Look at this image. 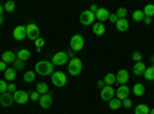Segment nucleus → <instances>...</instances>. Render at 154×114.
I'll use <instances>...</instances> for the list:
<instances>
[{
	"label": "nucleus",
	"instance_id": "40",
	"mask_svg": "<svg viewBox=\"0 0 154 114\" xmlns=\"http://www.w3.org/2000/svg\"><path fill=\"white\" fill-rule=\"evenodd\" d=\"M122 105H123L125 108H131V106H133L131 99H125V100H122Z\"/></svg>",
	"mask_w": 154,
	"mask_h": 114
},
{
	"label": "nucleus",
	"instance_id": "15",
	"mask_svg": "<svg viewBox=\"0 0 154 114\" xmlns=\"http://www.w3.org/2000/svg\"><path fill=\"white\" fill-rule=\"evenodd\" d=\"M109 14H111V12H109L106 8H99V9H97V12H96L94 16H96V19H97L100 23H103L105 20H108V19H109Z\"/></svg>",
	"mask_w": 154,
	"mask_h": 114
},
{
	"label": "nucleus",
	"instance_id": "41",
	"mask_svg": "<svg viewBox=\"0 0 154 114\" xmlns=\"http://www.w3.org/2000/svg\"><path fill=\"white\" fill-rule=\"evenodd\" d=\"M6 69H8V68H6V63L0 60V72H5Z\"/></svg>",
	"mask_w": 154,
	"mask_h": 114
},
{
	"label": "nucleus",
	"instance_id": "29",
	"mask_svg": "<svg viewBox=\"0 0 154 114\" xmlns=\"http://www.w3.org/2000/svg\"><path fill=\"white\" fill-rule=\"evenodd\" d=\"M143 14H145V17H151L152 19V16H154V5L152 3H148L143 8Z\"/></svg>",
	"mask_w": 154,
	"mask_h": 114
},
{
	"label": "nucleus",
	"instance_id": "34",
	"mask_svg": "<svg viewBox=\"0 0 154 114\" xmlns=\"http://www.w3.org/2000/svg\"><path fill=\"white\" fill-rule=\"evenodd\" d=\"M126 8H119L117 9V12H116V14H117V17L119 19H126Z\"/></svg>",
	"mask_w": 154,
	"mask_h": 114
},
{
	"label": "nucleus",
	"instance_id": "42",
	"mask_svg": "<svg viewBox=\"0 0 154 114\" xmlns=\"http://www.w3.org/2000/svg\"><path fill=\"white\" fill-rule=\"evenodd\" d=\"M97 9H99V6L94 3V5H91V6H89V11H91V12H94V14H96V12H97Z\"/></svg>",
	"mask_w": 154,
	"mask_h": 114
},
{
	"label": "nucleus",
	"instance_id": "31",
	"mask_svg": "<svg viewBox=\"0 0 154 114\" xmlns=\"http://www.w3.org/2000/svg\"><path fill=\"white\" fill-rule=\"evenodd\" d=\"M12 65H14V69H17V71L25 69V62H22L20 59H16V62L12 63Z\"/></svg>",
	"mask_w": 154,
	"mask_h": 114
},
{
	"label": "nucleus",
	"instance_id": "9",
	"mask_svg": "<svg viewBox=\"0 0 154 114\" xmlns=\"http://www.w3.org/2000/svg\"><path fill=\"white\" fill-rule=\"evenodd\" d=\"M114 94H116V91H114V88L112 86H103L102 88V93H100V97H102V100H106V102H109L111 99H114Z\"/></svg>",
	"mask_w": 154,
	"mask_h": 114
},
{
	"label": "nucleus",
	"instance_id": "17",
	"mask_svg": "<svg viewBox=\"0 0 154 114\" xmlns=\"http://www.w3.org/2000/svg\"><path fill=\"white\" fill-rule=\"evenodd\" d=\"M0 59H2V62H5V63H14L16 59H17V56L12 53V51H5Z\"/></svg>",
	"mask_w": 154,
	"mask_h": 114
},
{
	"label": "nucleus",
	"instance_id": "21",
	"mask_svg": "<svg viewBox=\"0 0 154 114\" xmlns=\"http://www.w3.org/2000/svg\"><path fill=\"white\" fill-rule=\"evenodd\" d=\"M149 111H151L149 106L145 105V103H140L134 108V114H149Z\"/></svg>",
	"mask_w": 154,
	"mask_h": 114
},
{
	"label": "nucleus",
	"instance_id": "2",
	"mask_svg": "<svg viewBox=\"0 0 154 114\" xmlns=\"http://www.w3.org/2000/svg\"><path fill=\"white\" fill-rule=\"evenodd\" d=\"M69 46H71V51H74V53L82 51L83 46H85L83 37H82L80 34H74V35L71 37V40H69Z\"/></svg>",
	"mask_w": 154,
	"mask_h": 114
},
{
	"label": "nucleus",
	"instance_id": "19",
	"mask_svg": "<svg viewBox=\"0 0 154 114\" xmlns=\"http://www.w3.org/2000/svg\"><path fill=\"white\" fill-rule=\"evenodd\" d=\"M116 28H117V31H120V32H125V31H128V28H130V23H128L126 19H119V22L116 23Z\"/></svg>",
	"mask_w": 154,
	"mask_h": 114
},
{
	"label": "nucleus",
	"instance_id": "26",
	"mask_svg": "<svg viewBox=\"0 0 154 114\" xmlns=\"http://www.w3.org/2000/svg\"><path fill=\"white\" fill-rule=\"evenodd\" d=\"M35 71H26L23 74V80L26 82V83H31V82H34V79H35Z\"/></svg>",
	"mask_w": 154,
	"mask_h": 114
},
{
	"label": "nucleus",
	"instance_id": "23",
	"mask_svg": "<svg viewBox=\"0 0 154 114\" xmlns=\"http://www.w3.org/2000/svg\"><path fill=\"white\" fill-rule=\"evenodd\" d=\"M35 91L40 94V96H43V94H48V93H49V88H48V85H46L45 82H40V83H37Z\"/></svg>",
	"mask_w": 154,
	"mask_h": 114
},
{
	"label": "nucleus",
	"instance_id": "45",
	"mask_svg": "<svg viewBox=\"0 0 154 114\" xmlns=\"http://www.w3.org/2000/svg\"><path fill=\"white\" fill-rule=\"evenodd\" d=\"M66 56H68V59H69V57H72V56H74V51H68V53H66ZM72 59H74V57H72Z\"/></svg>",
	"mask_w": 154,
	"mask_h": 114
},
{
	"label": "nucleus",
	"instance_id": "38",
	"mask_svg": "<svg viewBox=\"0 0 154 114\" xmlns=\"http://www.w3.org/2000/svg\"><path fill=\"white\" fill-rule=\"evenodd\" d=\"M17 90H16V83H12V82H9L8 83V93H11V94H14Z\"/></svg>",
	"mask_w": 154,
	"mask_h": 114
},
{
	"label": "nucleus",
	"instance_id": "13",
	"mask_svg": "<svg viewBox=\"0 0 154 114\" xmlns=\"http://www.w3.org/2000/svg\"><path fill=\"white\" fill-rule=\"evenodd\" d=\"M12 35H14L16 40H23L25 37H26V26H25V25H19V26H16Z\"/></svg>",
	"mask_w": 154,
	"mask_h": 114
},
{
	"label": "nucleus",
	"instance_id": "33",
	"mask_svg": "<svg viewBox=\"0 0 154 114\" xmlns=\"http://www.w3.org/2000/svg\"><path fill=\"white\" fill-rule=\"evenodd\" d=\"M3 93H8V83H6V80L3 79H0V94H3Z\"/></svg>",
	"mask_w": 154,
	"mask_h": 114
},
{
	"label": "nucleus",
	"instance_id": "4",
	"mask_svg": "<svg viewBox=\"0 0 154 114\" xmlns=\"http://www.w3.org/2000/svg\"><path fill=\"white\" fill-rule=\"evenodd\" d=\"M51 80H53V85H54V86H59V88L65 86L66 82H68L66 74H65V72H62V71H56V72H53V75H51Z\"/></svg>",
	"mask_w": 154,
	"mask_h": 114
},
{
	"label": "nucleus",
	"instance_id": "27",
	"mask_svg": "<svg viewBox=\"0 0 154 114\" xmlns=\"http://www.w3.org/2000/svg\"><path fill=\"white\" fill-rule=\"evenodd\" d=\"M143 77H145V79H146L148 82L154 80V65L145 69V72H143Z\"/></svg>",
	"mask_w": 154,
	"mask_h": 114
},
{
	"label": "nucleus",
	"instance_id": "25",
	"mask_svg": "<svg viewBox=\"0 0 154 114\" xmlns=\"http://www.w3.org/2000/svg\"><path fill=\"white\" fill-rule=\"evenodd\" d=\"M103 82H105V85H108V86H112V85L116 83V74H112V72H108V74H105Z\"/></svg>",
	"mask_w": 154,
	"mask_h": 114
},
{
	"label": "nucleus",
	"instance_id": "44",
	"mask_svg": "<svg viewBox=\"0 0 154 114\" xmlns=\"http://www.w3.org/2000/svg\"><path fill=\"white\" fill-rule=\"evenodd\" d=\"M97 86L103 88V86H106V85H105V82H103V80H97Z\"/></svg>",
	"mask_w": 154,
	"mask_h": 114
},
{
	"label": "nucleus",
	"instance_id": "30",
	"mask_svg": "<svg viewBox=\"0 0 154 114\" xmlns=\"http://www.w3.org/2000/svg\"><path fill=\"white\" fill-rule=\"evenodd\" d=\"M108 105H109L111 109H119V108L122 106V100H119L117 97H116V99H111L109 102H108Z\"/></svg>",
	"mask_w": 154,
	"mask_h": 114
},
{
	"label": "nucleus",
	"instance_id": "3",
	"mask_svg": "<svg viewBox=\"0 0 154 114\" xmlns=\"http://www.w3.org/2000/svg\"><path fill=\"white\" fill-rule=\"evenodd\" d=\"M82 68H83V65H82V60L80 59L74 57V59H71L68 62V72L71 75H79L82 72Z\"/></svg>",
	"mask_w": 154,
	"mask_h": 114
},
{
	"label": "nucleus",
	"instance_id": "24",
	"mask_svg": "<svg viewBox=\"0 0 154 114\" xmlns=\"http://www.w3.org/2000/svg\"><path fill=\"white\" fill-rule=\"evenodd\" d=\"M16 56H17V59H20L22 62H26V60L31 57V53L28 51V49H19Z\"/></svg>",
	"mask_w": 154,
	"mask_h": 114
},
{
	"label": "nucleus",
	"instance_id": "6",
	"mask_svg": "<svg viewBox=\"0 0 154 114\" xmlns=\"http://www.w3.org/2000/svg\"><path fill=\"white\" fill-rule=\"evenodd\" d=\"M79 20H80V23H82V25L88 26V25H94L96 16H94V12H91V11L88 9V11L80 12V17H79Z\"/></svg>",
	"mask_w": 154,
	"mask_h": 114
},
{
	"label": "nucleus",
	"instance_id": "43",
	"mask_svg": "<svg viewBox=\"0 0 154 114\" xmlns=\"http://www.w3.org/2000/svg\"><path fill=\"white\" fill-rule=\"evenodd\" d=\"M151 22H152L151 17H145V19H143V23H145V25H151Z\"/></svg>",
	"mask_w": 154,
	"mask_h": 114
},
{
	"label": "nucleus",
	"instance_id": "12",
	"mask_svg": "<svg viewBox=\"0 0 154 114\" xmlns=\"http://www.w3.org/2000/svg\"><path fill=\"white\" fill-rule=\"evenodd\" d=\"M38 103H40V106H42L43 109L51 108V106H53V96H51L49 93L40 96V99H38Z\"/></svg>",
	"mask_w": 154,
	"mask_h": 114
},
{
	"label": "nucleus",
	"instance_id": "5",
	"mask_svg": "<svg viewBox=\"0 0 154 114\" xmlns=\"http://www.w3.org/2000/svg\"><path fill=\"white\" fill-rule=\"evenodd\" d=\"M26 37L29 40H32V42H35L38 37H40V29H38L37 25H34V23H28L26 25Z\"/></svg>",
	"mask_w": 154,
	"mask_h": 114
},
{
	"label": "nucleus",
	"instance_id": "36",
	"mask_svg": "<svg viewBox=\"0 0 154 114\" xmlns=\"http://www.w3.org/2000/svg\"><path fill=\"white\" fill-rule=\"evenodd\" d=\"M131 57H133V60H134L136 63H137V62H142V53H139V51H134Z\"/></svg>",
	"mask_w": 154,
	"mask_h": 114
},
{
	"label": "nucleus",
	"instance_id": "20",
	"mask_svg": "<svg viewBox=\"0 0 154 114\" xmlns=\"http://www.w3.org/2000/svg\"><path fill=\"white\" fill-rule=\"evenodd\" d=\"M133 93H134V96H137V97L143 96V94H145V85H143V83H136V85L133 86Z\"/></svg>",
	"mask_w": 154,
	"mask_h": 114
},
{
	"label": "nucleus",
	"instance_id": "1",
	"mask_svg": "<svg viewBox=\"0 0 154 114\" xmlns=\"http://www.w3.org/2000/svg\"><path fill=\"white\" fill-rule=\"evenodd\" d=\"M34 71H35V74H40V75H53L54 65L48 60H40V62L35 63Z\"/></svg>",
	"mask_w": 154,
	"mask_h": 114
},
{
	"label": "nucleus",
	"instance_id": "47",
	"mask_svg": "<svg viewBox=\"0 0 154 114\" xmlns=\"http://www.w3.org/2000/svg\"><path fill=\"white\" fill-rule=\"evenodd\" d=\"M3 25V16H0V26Z\"/></svg>",
	"mask_w": 154,
	"mask_h": 114
},
{
	"label": "nucleus",
	"instance_id": "16",
	"mask_svg": "<svg viewBox=\"0 0 154 114\" xmlns=\"http://www.w3.org/2000/svg\"><path fill=\"white\" fill-rule=\"evenodd\" d=\"M146 68H148V66L145 65L143 62H137V63H134V66H133V72H134L136 75H143V72H145Z\"/></svg>",
	"mask_w": 154,
	"mask_h": 114
},
{
	"label": "nucleus",
	"instance_id": "11",
	"mask_svg": "<svg viewBox=\"0 0 154 114\" xmlns=\"http://www.w3.org/2000/svg\"><path fill=\"white\" fill-rule=\"evenodd\" d=\"M130 93H131L130 86H126V85H120V86L117 88V91H116V97H117L119 100H125V99H128Z\"/></svg>",
	"mask_w": 154,
	"mask_h": 114
},
{
	"label": "nucleus",
	"instance_id": "10",
	"mask_svg": "<svg viewBox=\"0 0 154 114\" xmlns=\"http://www.w3.org/2000/svg\"><path fill=\"white\" fill-rule=\"evenodd\" d=\"M128 80H130V74H128L126 69H119L117 74H116V82L119 85H126Z\"/></svg>",
	"mask_w": 154,
	"mask_h": 114
},
{
	"label": "nucleus",
	"instance_id": "7",
	"mask_svg": "<svg viewBox=\"0 0 154 114\" xmlns=\"http://www.w3.org/2000/svg\"><path fill=\"white\" fill-rule=\"evenodd\" d=\"M12 97H14V102L19 103V105H25V103H28V99H29V94L26 91H23V90H17L14 94H12Z\"/></svg>",
	"mask_w": 154,
	"mask_h": 114
},
{
	"label": "nucleus",
	"instance_id": "49",
	"mask_svg": "<svg viewBox=\"0 0 154 114\" xmlns=\"http://www.w3.org/2000/svg\"><path fill=\"white\" fill-rule=\"evenodd\" d=\"M0 57H2V56H0ZM0 60H2V59H0Z\"/></svg>",
	"mask_w": 154,
	"mask_h": 114
},
{
	"label": "nucleus",
	"instance_id": "28",
	"mask_svg": "<svg viewBox=\"0 0 154 114\" xmlns=\"http://www.w3.org/2000/svg\"><path fill=\"white\" fill-rule=\"evenodd\" d=\"M145 19V14H143V11H140V9H136L133 12V20L134 22H143Z\"/></svg>",
	"mask_w": 154,
	"mask_h": 114
},
{
	"label": "nucleus",
	"instance_id": "46",
	"mask_svg": "<svg viewBox=\"0 0 154 114\" xmlns=\"http://www.w3.org/2000/svg\"><path fill=\"white\" fill-rule=\"evenodd\" d=\"M0 16H3V6L0 5Z\"/></svg>",
	"mask_w": 154,
	"mask_h": 114
},
{
	"label": "nucleus",
	"instance_id": "39",
	"mask_svg": "<svg viewBox=\"0 0 154 114\" xmlns=\"http://www.w3.org/2000/svg\"><path fill=\"white\" fill-rule=\"evenodd\" d=\"M109 22H112L114 25L119 22V17H117V14H116V12H112V14H109V19H108Z\"/></svg>",
	"mask_w": 154,
	"mask_h": 114
},
{
	"label": "nucleus",
	"instance_id": "32",
	"mask_svg": "<svg viewBox=\"0 0 154 114\" xmlns=\"http://www.w3.org/2000/svg\"><path fill=\"white\" fill-rule=\"evenodd\" d=\"M34 43H35V48H37V51L40 53V49H42V48L45 46V39H42V37H38V39H37V40H35Z\"/></svg>",
	"mask_w": 154,
	"mask_h": 114
},
{
	"label": "nucleus",
	"instance_id": "8",
	"mask_svg": "<svg viewBox=\"0 0 154 114\" xmlns=\"http://www.w3.org/2000/svg\"><path fill=\"white\" fill-rule=\"evenodd\" d=\"M65 62H68V56L65 51H57L54 56H53V65L54 66H62V65H65Z\"/></svg>",
	"mask_w": 154,
	"mask_h": 114
},
{
	"label": "nucleus",
	"instance_id": "14",
	"mask_svg": "<svg viewBox=\"0 0 154 114\" xmlns=\"http://www.w3.org/2000/svg\"><path fill=\"white\" fill-rule=\"evenodd\" d=\"M12 103H14V97H12L11 93H3V94H0V105L2 106H11Z\"/></svg>",
	"mask_w": 154,
	"mask_h": 114
},
{
	"label": "nucleus",
	"instance_id": "37",
	"mask_svg": "<svg viewBox=\"0 0 154 114\" xmlns=\"http://www.w3.org/2000/svg\"><path fill=\"white\" fill-rule=\"evenodd\" d=\"M38 99H40V94H38L37 91H32L29 94V100H32V102H38Z\"/></svg>",
	"mask_w": 154,
	"mask_h": 114
},
{
	"label": "nucleus",
	"instance_id": "48",
	"mask_svg": "<svg viewBox=\"0 0 154 114\" xmlns=\"http://www.w3.org/2000/svg\"><path fill=\"white\" fill-rule=\"evenodd\" d=\"M149 114H154V108H152V109H151V111H149Z\"/></svg>",
	"mask_w": 154,
	"mask_h": 114
},
{
	"label": "nucleus",
	"instance_id": "18",
	"mask_svg": "<svg viewBox=\"0 0 154 114\" xmlns=\"http://www.w3.org/2000/svg\"><path fill=\"white\" fill-rule=\"evenodd\" d=\"M105 31H106V28H105V25H103V23L97 22V23L93 25V32H94L96 35H103Z\"/></svg>",
	"mask_w": 154,
	"mask_h": 114
},
{
	"label": "nucleus",
	"instance_id": "22",
	"mask_svg": "<svg viewBox=\"0 0 154 114\" xmlns=\"http://www.w3.org/2000/svg\"><path fill=\"white\" fill-rule=\"evenodd\" d=\"M3 79L8 80V82H12L16 79V69L14 68H8L5 72H3Z\"/></svg>",
	"mask_w": 154,
	"mask_h": 114
},
{
	"label": "nucleus",
	"instance_id": "35",
	"mask_svg": "<svg viewBox=\"0 0 154 114\" xmlns=\"http://www.w3.org/2000/svg\"><path fill=\"white\" fill-rule=\"evenodd\" d=\"M14 9H16V3H14V2H6V3H5V11L12 12Z\"/></svg>",
	"mask_w": 154,
	"mask_h": 114
}]
</instances>
